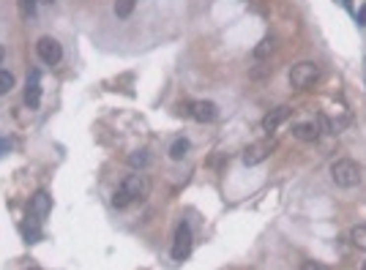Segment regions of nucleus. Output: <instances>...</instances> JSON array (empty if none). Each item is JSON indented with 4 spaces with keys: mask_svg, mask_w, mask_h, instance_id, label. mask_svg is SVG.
<instances>
[{
    "mask_svg": "<svg viewBox=\"0 0 366 270\" xmlns=\"http://www.w3.org/2000/svg\"><path fill=\"white\" fill-rule=\"evenodd\" d=\"M331 180L342 188H353L361 183V167L353 159H339L331 164Z\"/></svg>",
    "mask_w": 366,
    "mask_h": 270,
    "instance_id": "1",
    "label": "nucleus"
},
{
    "mask_svg": "<svg viewBox=\"0 0 366 270\" xmlns=\"http://www.w3.org/2000/svg\"><path fill=\"white\" fill-rule=\"evenodd\" d=\"M317 79H320V66L312 63V60H301V63H295L293 68H290V85H293L295 90L312 88Z\"/></svg>",
    "mask_w": 366,
    "mask_h": 270,
    "instance_id": "2",
    "label": "nucleus"
},
{
    "mask_svg": "<svg viewBox=\"0 0 366 270\" xmlns=\"http://www.w3.org/2000/svg\"><path fill=\"white\" fill-rule=\"evenodd\" d=\"M191 246H194V237H191L189 224H178L175 237H172V259H175V262H183V259H189Z\"/></svg>",
    "mask_w": 366,
    "mask_h": 270,
    "instance_id": "3",
    "label": "nucleus"
},
{
    "mask_svg": "<svg viewBox=\"0 0 366 270\" xmlns=\"http://www.w3.org/2000/svg\"><path fill=\"white\" fill-rule=\"evenodd\" d=\"M120 186L126 188V194L131 197L134 202H142V200H148V194H150V180L145 175H142V169L140 172H131L129 177H126Z\"/></svg>",
    "mask_w": 366,
    "mask_h": 270,
    "instance_id": "4",
    "label": "nucleus"
},
{
    "mask_svg": "<svg viewBox=\"0 0 366 270\" xmlns=\"http://www.w3.org/2000/svg\"><path fill=\"white\" fill-rule=\"evenodd\" d=\"M276 147V139H262V142H252V145L243 150V164L246 167H257L268 159Z\"/></svg>",
    "mask_w": 366,
    "mask_h": 270,
    "instance_id": "5",
    "label": "nucleus"
},
{
    "mask_svg": "<svg viewBox=\"0 0 366 270\" xmlns=\"http://www.w3.org/2000/svg\"><path fill=\"white\" fill-rule=\"evenodd\" d=\"M36 55L44 60V63L55 66L63 60V47H60V41H55L52 35H41L38 41H36Z\"/></svg>",
    "mask_w": 366,
    "mask_h": 270,
    "instance_id": "6",
    "label": "nucleus"
},
{
    "mask_svg": "<svg viewBox=\"0 0 366 270\" xmlns=\"http://www.w3.org/2000/svg\"><path fill=\"white\" fill-rule=\"evenodd\" d=\"M28 213L36 218H47L49 213H52V197H49V191H36L33 197H30V205H28Z\"/></svg>",
    "mask_w": 366,
    "mask_h": 270,
    "instance_id": "7",
    "label": "nucleus"
},
{
    "mask_svg": "<svg viewBox=\"0 0 366 270\" xmlns=\"http://www.w3.org/2000/svg\"><path fill=\"white\" fill-rule=\"evenodd\" d=\"M290 115H293V106H284V104L282 106H273L265 118H262V131H265V134H273V131H276L284 120H290Z\"/></svg>",
    "mask_w": 366,
    "mask_h": 270,
    "instance_id": "8",
    "label": "nucleus"
},
{
    "mask_svg": "<svg viewBox=\"0 0 366 270\" xmlns=\"http://www.w3.org/2000/svg\"><path fill=\"white\" fill-rule=\"evenodd\" d=\"M25 104H28V109H38V104H41V85H38V71H30V74H28Z\"/></svg>",
    "mask_w": 366,
    "mask_h": 270,
    "instance_id": "9",
    "label": "nucleus"
},
{
    "mask_svg": "<svg viewBox=\"0 0 366 270\" xmlns=\"http://www.w3.org/2000/svg\"><path fill=\"white\" fill-rule=\"evenodd\" d=\"M293 136L301 142H317L320 139V126L317 120H303V123L293 126Z\"/></svg>",
    "mask_w": 366,
    "mask_h": 270,
    "instance_id": "10",
    "label": "nucleus"
},
{
    "mask_svg": "<svg viewBox=\"0 0 366 270\" xmlns=\"http://www.w3.org/2000/svg\"><path fill=\"white\" fill-rule=\"evenodd\" d=\"M219 109L213 101H197V104H191V118L200 120V123H211V120H216Z\"/></svg>",
    "mask_w": 366,
    "mask_h": 270,
    "instance_id": "11",
    "label": "nucleus"
},
{
    "mask_svg": "<svg viewBox=\"0 0 366 270\" xmlns=\"http://www.w3.org/2000/svg\"><path fill=\"white\" fill-rule=\"evenodd\" d=\"M22 237L28 243H36V240H41V218H36V216H30L28 213V218L22 221Z\"/></svg>",
    "mask_w": 366,
    "mask_h": 270,
    "instance_id": "12",
    "label": "nucleus"
},
{
    "mask_svg": "<svg viewBox=\"0 0 366 270\" xmlns=\"http://www.w3.org/2000/svg\"><path fill=\"white\" fill-rule=\"evenodd\" d=\"M273 52H276V38H273V35H265V38L254 47V58L260 60V63H262V60H268Z\"/></svg>",
    "mask_w": 366,
    "mask_h": 270,
    "instance_id": "13",
    "label": "nucleus"
},
{
    "mask_svg": "<svg viewBox=\"0 0 366 270\" xmlns=\"http://www.w3.org/2000/svg\"><path fill=\"white\" fill-rule=\"evenodd\" d=\"M350 243L355 248H361V251H366V224H355L350 229Z\"/></svg>",
    "mask_w": 366,
    "mask_h": 270,
    "instance_id": "14",
    "label": "nucleus"
},
{
    "mask_svg": "<svg viewBox=\"0 0 366 270\" xmlns=\"http://www.w3.org/2000/svg\"><path fill=\"white\" fill-rule=\"evenodd\" d=\"M148 164H150V153L148 150H134L129 156V167H134V169H145Z\"/></svg>",
    "mask_w": 366,
    "mask_h": 270,
    "instance_id": "15",
    "label": "nucleus"
},
{
    "mask_svg": "<svg viewBox=\"0 0 366 270\" xmlns=\"http://www.w3.org/2000/svg\"><path fill=\"white\" fill-rule=\"evenodd\" d=\"M189 139H183V136H181V139H175V142H172V147H170V159L172 161H181L183 159V156H186V153H189Z\"/></svg>",
    "mask_w": 366,
    "mask_h": 270,
    "instance_id": "16",
    "label": "nucleus"
},
{
    "mask_svg": "<svg viewBox=\"0 0 366 270\" xmlns=\"http://www.w3.org/2000/svg\"><path fill=\"white\" fill-rule=\"evenodd\" d=\"M137 0H115V17L118 19H129L131 11H134Z\"/></svg>",
    "mask_w": 366,
    "mask_h": 270,
    "instance_id": "17",
    "label": "nucleus"
},
{
    "mask_svg": "<svg viewBox=\"0 0 366 270\" xmlns=\"http://www.w3.org/2000/svg\"><path fill=\"white\" fill-rule=\"evenodd\" d=\"M131 202H134V200H131V197L126 194V188H123V186H120L118 191H115V194H112V205L118 207V210H126V207H129Z\"/></svg>",
    "mask_w": 366,
    "mask_h": 270,
    "instance_id": "18",
    "label": "nucleus"
},
{
    "mask_svg": "<svg viewBox=\"0 0 366 270\" xmlns=\"http://www.w3.org/2000/svg\"><path fill=\"white\" fill-rule=\"evenodd\" d=\"M11 88H14V74L11 71H0V96L8 93Z\"/></svg>",
    "mask_w": 366,
    "mask_h": 270,
    "instance_id": "19",
    "label": "nucleus"
},
{
    "mask_svg": "<svg viewBox=\"0 0 366 270\" xmlns=\"http://www.w3.org/2000/svg\"><path fill=\"white\" fill-rule=\"evenodd\" d=\"M271 74H273V68H271V63H265V60H262V68H252V71H249L252 79H265V76H271Z\"/></svg>",
    "mask_w": 366,
    "mask_h": 270,
    "instance_id": "20",
    "label": "nucleus"
},
{
    "mask_svg": "<svg viewBox=\"0 0 366 270\" xmlns=\"http://www.w3.org/2000/svg\"><path fill=\"white\" fill-rule=\"evenodd\" d=\"M19 14L25 19H30L36 14V0H19Z\"/></svg>",
    "mask_w": 366,
    "mask_h": 270,
    "instance_id": "21",
    "label": "nucleus"
},
{
    "mask_svg": "<svg viewBox=\"0 0 366 270\" xmlns=\"http://www.w3.org/2000/svg\"><path fill=\"white\" fill-rule=\"evenodd\" d=\"M11 153V139H0V159Z\"/></svg>",
    "mask_w": 366,
    "mask_h": 270,
    "instance_id": "22",
    "label": "nucleus"
},
{
    "mask_svg": "<svg viewBox=\"0 0 366 270\" xmlns=\"http://www.w3.org/2000/svg\"><path fill=\"white\" fill-rule=\"evenodd\" d=\"M355 19H358V25H361V28H366V3L361 6V11L355 14Z\"/></svg>",
    "mask_w": 366,
    "mask_h": 270,
    "instance_id": "23",
    "label": "nucleus"
},
{
    "mask_svg": "<svg viewBox=\"0 0 366 270\" xmlns=\"http://www.w3.org/2000/svg\"><path fill=\"white\" fill-rule=\"evenodd\" d=\"M339 3H342V6H344V8H347V11H350V14H353V0H339Z\"/></svg>",
    "mask_w": 366,
    "mask_h": 270,
    "instance_id": "24",
    "label": "nucleus"
},
{
    "mask_svg": "<svg viewBox=\"0 0 366 270\" xmlns=\"http://www.w3.org/2000/svg\"><path fill=\"white\" fill-rule=\"evenodd\" d=\"M3 58H6V49L0 47V63H3Z\"/></svg>",
    "mask_w": 366,
    "mask_h": 270,
    "instance_id": "25",
    "label": "nucleus"
},
{
    "mask_svg": "<svg viewBox=\"0 0 366 270\" xmlns=\"http://www.w3.org/2000/svg\"><path fill=\"white\" fill-rule=\"evenodd\" d=\"M44 3H52V0H44Z\"/></svg>",
    "mask_w": 366,
    "mask_h": 270,
    "instance_id": "26",
    "label": "nucleus"
},
{
    "mask_svg": "<svg viewBox=\"0 0 366 270\" xmlns=\"http://www.w3.org/2000/svg\"><path fill=\"white\" fill-rule=\"evenodd\" d=\"M364 270H366V262H364Z\"/></svg>",
    "mask_w": 366,
    "mask_h": 270,
    "instance_id": "27",
    "label": "nucleus"
}]
</instances>
